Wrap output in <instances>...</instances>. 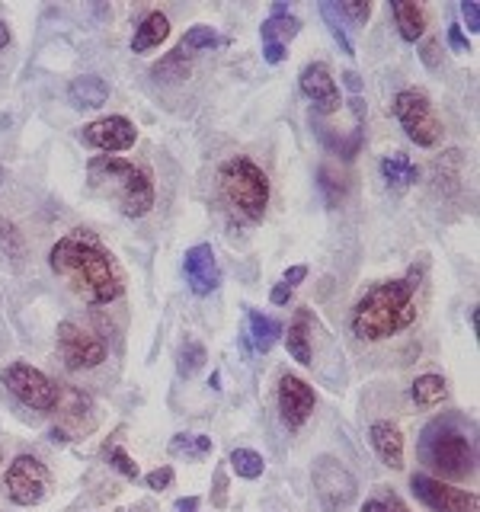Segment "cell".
<instances>
[{"instance_id":"6da1fadb","label":"cell","mask_w":480,"mask_h":512,"mask_svg":"<svg viewBox=\"0 0 480 512\" xmlns=\"http://www.w3.org/2000/svg\"><path fill=\"white\" fill-rule=\"evenodd\" d=\"M48 266L87 304H112L125 292V276L116 256L100 244V237L84 228L58 240L48 253Z\"/></svg>"},{"instance_id":"7a4b0ae2","label":"cell","mask_w":480,"mask_h":512,"mask_svg":"<svg viewBox=\"0 0 480 512\" xmlns=\"http://www.w3.org/2000/svg\"><path fill=\"white\" fill-rule=\"evenodd\" d=\"M416 288H420L416 269H410L404 279L372 285L352 308V333L365 343H378L407 330L416 320Z\"/></svg>"},{"instance_id":"3957f363","label":"cell","mask_w":480,"mask_h":512,"mask_svg":"<svg viewBox=\"0 0 480 512\" xmlns=\"http://www.w3.org/2000/svg\"><path fill=\"white\" fill-rule=\"evenodd\" d=\"M420 458L436 480H464L474 474V423L461 413H442L420 432Z\"/></svg>"},{"instance_id":"277c9868","label":"cell","mask_w":480,"mask_h":512,"mask_svg":"<svg viewBox=\"0 0 480 512\" xmlns=\"http://www.w3.org/2000/svg\"><path fill=\"white\" fill-rule=\"evenodd\" d=\"M87 186L96 199L116 205L125 218H144L154 208L151 173L132 160L100 154L87 164Z\"/></svg>"},{"instance_id":"5b68a950","label":"cell","mask_w":480,"mask_h":512,"mask_svg":"<svg viewBox=\"0 0 480 512\" xmlns=\"http://www.w3.org/2000/svg\"><path fill=\"white\" fill-rule=\"evenodd\" d=\"M218 192L221 202L228 205V212L244 221L256 224L263 221L266 205H269V176L263 167H256L250 157H228L218 167Z\"/></svg>"},{"instance_id":"8992f818","label":"cell","mask_w":480,"mask_h":512,"mask_svg":"<svg viewBox=\"0 0 480 512\" xmlns=\"http://www.w3.org/2000/svg\"><path fill=\"white\" fill-rule=\"evenodd\" d=\"M394 119L404 128V135L416 144V148H436L442 141V119L436 116V109H432V100L423 93V90H400L394 96Z\"/></svg>"},{"instance_id":"52a82bcc","label":"cell","mask_w":480,"mask_h":512,"mask_svg":"<svg viewBox=\"0 0 480 512\" xmlns=\"http://www.w3.org/2000/svg\"><path fill=\"white\" fill-rule=\"evenodd\" d=\"M4 384H7V391L29 410L52 413L55 404H58V384L48 375H42L39 368L26 365V362L7 365L4 368Z\"/></svg>"},{"instance_id":"ba28073f","label":"cell","mask_w":480,"mask_h":512,"mask_svg":"<svg viewBox=\"0 0 480 512\" xmlns=\"http://www.w3.org/2000/svg\"><path fill=\"white\" fill-rule=\"evenodd\" d=\"M58 352H61L68 372H90V368L103 365L109 356L103 336H96L93 330L74 324V320L58 324Z\"/></svg>"},{"instance_id":"9c48e42d","label":"cell","mask_w":480,"mask_h":512,"mask_svg":"<svg viewBox=\"0 0 480 512\" xmlns=\"http://www.w3.org/2000/svg\"><path fill=\"white\" fill-rule=\"evenodd\" d=\"M48 480L52 474L36 455H16L7 468V496L16 506H36L45 500Z\"/></svg>"},{"instance_id":"30bf717a","label":"cell","mask_w":480,"mask_h":512,"mask_svg":"<svg viewBox=\"0 0 480 512\" xmlns=\"http://www.w3.org/2000/svg\"><path fill=\"white\" fill-rule=\"evenodd\" d=\"M311 477H314L317 500L327 512H340L356 500V477H352L336 458H330V455L317 458Z\"/></svg>"},{"instance_id":"8fae6325","label":"cell","mask_w":480,"mask_h":512,"mask_svg":"<svg viewBox=\"0 0 480 512\" xmlns=\"http://www.w3.org/2000/svg\"><path fill=\"white\" fill-rule=\"evenodd\" d=\"M410 490L420 503H426L432 512H477V493L461 490L445 484V480H436L429 474H413L410 477Z\"/></svg>"},{"instance_id":"7c38bea8","label":"cell","mask_w":480,"mask_h":512,"mask_svg":"<svg viewBox=\"0 0 480 512\" xmlns=\"http://www.w3.org/2000/svg\"><path fill=\"white\" fill-rule=\"evenodd\" d=\"M298 84H301V93L314 103L317 116H333V112H340V106H343V100H340V84L333 80V74H330V68H327L324 61L304 64Z\"/></svg>"},{"instance_id":"4fadbf2b","label":"cell","mask_w":480,"mask_h":512,"mask_svg":"<svg viewBox=\"0 0 480 512\" xmlns=\"http://www.w3.org/2000/svg\"><path fill=\"white\" fill-rule=\"evenodd\" d=\"M317 404V394L308 381H301L298 375H282L279 378V416L288 429H301L311 420Z\"/></svg>"},{"instance_id":"5bb4252c","label":"cell","mask_w":480,"mask_h":512,"mask_svg":"<svg viewBox=\"0 0 480 512\" xmlns=\"http://www.w3.org/2000/svg\"><path fill=\"white\" fill-rule=\"evenodd\" d=\"M135 138H138V128L125 116H106L84 128V144H90L96 151H109V154L135 148Z\"/></svg>"},{"instance_id":"9a60e30c","label":"cell","mask_w":480,"mask_h":512,"mask_svg":"<svg viewBox=\"0 0 480 512\" xmlns=\"http://www.w3.org/2000/svg\"><path fill=\"white\" fill-rule=\"evenodd\" d=\"M183 272H186V282L192 288V295H199V298L212 295L215 288L221 285V269H218L212 244L189 247L186 256H183Z\"/></svg>"},{"instance_id":"2e32d148","label":"cell","mask_w":480,"mask_h":512,"mask_svg":"<svg viewBox=\"0 0 480 512\" xmlns=\"http://www.w3.org/2000/svg\"><path fill=\"white\" fill-rule=\"evenodd\" d=\"M368 439H372V448L388 468H394V471L404 468V436H400V429L394 423H388V420L372 423Z\"/></svg>"},{"instance_id":"e0dca14e","label":"cell","mask_w":480,"mask_h":512,"mask_svg":"<svg viewBox=\"0 0 480 512\" xmlns=\"http://www.w3.org/2000/svg\"><path fill=\"white\" fill-rule=\"evenodd\" d=\"M311 333H314V317L308 308H301L295 314V320L288 324V333H285V346H288V356H292L298 365H311L314 359V346H311Z\"/></svg>"},{"instance_id":"ac0fdd59","label":"cell","mask_w":480,"mask_h":512,"mask_svg":"<svg viewBox=\"0 0 480 512\" xmlns=\"http://www.w3.org/2000/svg\"><path fill=\"white\" fill-rule=\"evenodd\" d=\"M68 100L77 109H100L109 100V84L103 77H96V74L74 77L71 87H68Z\"/></svg>"},{"instance_id":"d6986e66","label":"cell","mask_w":480,"mask_h":512,"mask_svg":"<svg viewBox=\"0 0 480 512\" xmlns=\"http://www.w3.org/2000/svg\"><path fill=\"white\" fill-rule=\"evenodd\" d=\"M298 32H301L298 16L288 13L285 4H276V7H272V16L263 23L260 36H263V45H288L298 36Z\"/></svg>"},{"instance_id":"ffe728a7","label":"cell","mask_w":480,"mask_h":512,"mask_svg":"<svg viewBox=\"0 0 480 512\" xmlns=\"http://www.w3.org/2000/svg\"><path fill=\"white\" fill-rule=\"evenodd\" d=\"M170 36V20L160 10H151L144 20L135 26V36H132V52L135 55H144L151 52V48H157L160 42H164Z\"/></svg>"},{"instance_id":"44dd1931","label":"cell","mask_w":480,"mask_h":512,"mask_svg":"<svg viewBox=\"0 0 480 512\" xmlns=\"http://www.w3.org/2000/svg\"><path fill=\"white\" fill-rule=\"evenodd\" d=\"M381 176L394 192H404L407 186H413L416 180H420V167H416L407 154L394 151V154L381 157Z\"/></svg>"},{"instance_id":"7402d4cb","label":"cell","mask_w":480,"mask_h":512,"mask_svg":"<svg viewBox=\"0 0 480 512\" xmlns=\"http://www.w3.org/2000/svg\"><path fill=\"white\" fill-rule=\"evenodd\" d=\"M391 13H394V20H397L400 39H404V42L423 39V32H426V13H423L420 4H407V0H391Z\"/></svg>"},{"instance_id":"603a6c76","label":"cell","mask_w":480,"mask_h":512,"mask_svg":"<svg viewBox=\"0 0 480 512\" xmlns=\"http://www.w3.org/2000/svg\"><path fill=\"white\" fill-rule=\"evenodd\" d=\"M192 61H196V55H189L183 45H176L170 55H164L154 64L151 74H154L157 84H160V80H164V84H180V80L189 77V64Z\"/></svg>"},{"instance_id":"cb8c5ba5","label":"cell","mask_w":480,"mask_h":512,"mask_svg":"<svg viewBox=\"0 0 480 512\" xmlns=\"http://www.w3.org/2000/svg\"><path fill=\"white\" fill-rule=\"evenodd\" d=\"M247 324H250V343L256 352H269L279 343L282 336V324L272 317H263L260 311H247Z\"/></svg>"},{"instance_id":"d4e9b609","label":"cell","mask_w":480,"mask_h":512,"mask_svg":"<svg viewBox=\"0 0 480 512\" xmlns=\"http://www.w3.org/2000/svg\"><path fill=\"white\" fill-rule=\"evenodd\" d=\"M410 397H413V404H416V407L432 410V407H439L442 400L448 397V384H445L442 375H420V378L413 381Z\"/></svg>"},{"instance_id":"484cf974","label":"cell","mask_w":480,"mask_h":512,"mask_svg":"<svg viewBox=\"0 0 480 512\" xmlns=\"http://www.w3.org/2000/svg\"><path fill=\"white\" fill-rule=\"evenodd\" d=\"M170 455H183L186 461H202L205 455H212V439L202 432H180L170 442Z\"/></svg>"},{"instance_id":"4316f807","label":"cell","mask_w":480,"mask_h":512,"mask_svg":"<svg viewBox=\"0 0 480 512\" xmlns=\"http://www.w3.org/2000/svg\"><path fill=\"white\" fill-rule=\"evenodd\" d=\"M228 461H231L234 474L244 477V480H256V477H263V471H266L263 455L253 452V448H234Z\"/></svg>"},{"instance_id":"83f0119b","label":"cell","mask_w":480,"mask_h":512,"mask_svg":"<svg viewBox=\"0 0 480 512\" xmlns=\"http://www.w3.org/2000/svg\"><path fill=\"white\" fill-rule=\"evenodd\" d=\"M320 192H324V199L330 202V205H340L343 199H346V176L340 173V170H333L330 164H324L320 167Z\"/></svg>"},{"instance_id":"f1b7e54d","label":"cell","mask_w":480,"mask_h":512,"mask_svg":"<svg viewBox=\"0 0 480 512\" xmlns=\"http://www.w3.org/2000/svg\"><path fill=\"white\" fill-rule=\"evenodd\" d=\"M221 39H218V32L212 29V26H192L186 36L180 39V45L186 48L189 55H202V52H208V48H215Z\"/></svg>"},{"instance_id":"f546056e","label":"cell","mask_w":480,"mask_h":512,"mask_svg":"<svg viewBox=\"0 0 480 512\" xmlns=\"http://www.w3.org/2000/svg\"><path fill=\"white\" fill-rule=\"evenodd\" d=\"M205 365V346L199 340H186L180 349V375L192 378Z\"/></svg>"},{"instance_id":"4dcf8cb0","label":"cell","mask_w":480,"mask_h":512,"mask_svg":"<svg viewBox=\"0 0 480 512\" xmlns=\"http://www.w3.org/2000/svg\"><path fill=\"white\" fill-rule=\"evenodd\" d=\"M0 253L13 256V260H23V253H26V240H23V234L16 231V224H10V221H4V218H0Z\"/></svg>"},{"instance_id":"1f68e13d","label":"cell","mask_w":480,"mask_h":512,"mask_svg":"<svg viewBox=\"0 0 480 512\" xmlns=\"http://www.w3.org/2000/svg\"><path fill=\"white\" fill-rule=\"evenodd\" d=\"M320 13H324V20H327V29H330V36L336 39V45H340V52L343 55H356V48H352L349 36H346V29H343V20L336 16V7L333 4H320Z\"/></svg>"},{"instance_id":"d6a6232c","label":"cell","mask_w":480,"mask_h":512,"mask_svg":"<svg viewBox=\"0 0 480 512\" xmlns=\"http://www.w3.org/2000/svg\"><path fill=\"white\" fill-rule=\"evenodd\" d=\"M362 512H410L404 503H400V496L397 493H388V490H381L378 496H372V500H365Z\"/></svg>"},{"instance_id":"836d02e7","label":"cell","mask_w":480,"mask_h":512,"mask_svg":"<svg viewBox=\"0 0 480 512\" xmlns=\"http://www.w3.org/2000/svg\"><path fill=\"white\" fill-rule=\"evenodd\" d=\"M333 7H336V16H346V20H352L356 26H365L368 16H372V4H368V0H359V4L343 0V4H333Z\"/></svg>"},{"instance_id":"e575fe53","label":"cell","mask_w":480,"mask_h":512,"mask_svg":"<svg viewBox=\"0 0 480 512\" xmlns=\"http://www.w3.org/2000/svg\"><path fill=\"white\" fill-rule=\"evenodd\" d=\"M109 464L116 468L119 474H125L128 480H138V461H132V455L125 452V448H109Z\"/></svg>"},{"instance_id":"d590c367","label":"cell","mask_w":480,"mask_h":512,"mask_svg":"<svg viewBox=\"0 0 480 512\" xmlns=\"http://www.w3.org/2000/svg\"><path fill=\"white\" fill-rule=\"evenodd\" d=\"M144 484H148L151 490H167L173 484V468H170V464H164V468H154L148 477H144Z\"/></svg>"},{"instance_id":"8d00e7d4","label":"cell","mask_w":480,"mask_h":512,"mask_svg":"<svg viewBox=\"0 0 480 512\" xmlns=\"http://www.w3.org/2000/svg\"><path fill=\"white\" fill-rule=\"evenodd\" d=\"M304 279H308V266H288V269H285V276H282V285H288V288L295 292V288H298Z\"/></svg>"},{"instance_id":"74e56055","label":"cell","mask_w":480,"mask_h":512,"mask_svg":"<svg viewBox=\"0 0 480 512\" xmlns=\"http://www.w3.org/2000/svg\"><path fill=\"white\" fill-rule=\"evenodd\" d=\"M461 16H464V23H468L471 32L480 29V7L474 4V0H464V4H461Z\"/></svg>"},{"instance_id":"f35d334b","label":"cell","mask_w":480,"mask_h":512,"mask_svg":"<svg viewBox=\"0 0 480 512\" xmlns=\"http://www.w3.org/2000/svg\"><path fill=\"white\" fill-rule=\"evenodd\" d=\"M448 45H452L455 52H471V42L464 39V32H461V26H458V23L448 26Z\"/></svg>"},{"instance_id":"ab89813d","label":"cell","mask_w":480,"mask_h":512,"mask_svg":"<svg viewBox=\"0 0 480 512\" xmlns=\"http://www.w3.org/2000/svg\"><path fill=\"white\" fill-rule=\"evenodd\" d=\"M423 61H426V68H439V42L436 39H429L426 45H423Z\"/></svg>"},{"instance_id":"60d3db41","label":"cell","mask_w":480,"mask_h":512,"mask_svg":"<svg viewBox=\"0 0 480 512\" xmlns=\"http://www.w3.org/2000/svg\"><path fill=\"white\" fill-rule=\"evenodd\" d=\"M228 503V480H224V471L215 474V506Z\"/></svg>"},{"instance_id":"b9f144b4","label":"cell","mask_w":480,"mask_h":512,"mask_svg":"<svg viewBox=\"0 0 480 512\" xmlns=\"http://www.w3.org/2000/svg\"><path fill=\"white\" fill-rule=\"evenodd\" d=\"M269 301L272 304H279V308H282V304H288V301H292V288H288V285H276V288H272V292H269Z\"/></svg>"},{"instance_id":"7bdbcfd3","label":"cell","mask_w":480,"mask_h":512,"mask_svg":"<svg viewBox=\"0 0 480 512\" xmlns=\"http://www.w3.org/2000/svg\"><path fill=\"white\" fill-rule=\"evenodd\" d=\"M176 509H180V512H196L199 509V496H186V500L176 503Z\"/></svg>"},{"instance_id":"ee69618b","label":"cell","mask_w":480,"mask_h":512,"mask_svg":"<svg viewBox=\"0 0 480 512\" xmlns=\"http://www.w3.org/2000/svg\"><path fill=\"white\" fill-rule=\"evenodd\" d=\"M10 39H13V36H10L7 23H0V48H7V45H10Z\"/></svg>"},{"instance_id":"f6af8a7d","label":"cell","mask_w":480,"mask_h":512,"mask_svg":"<svg viewBox=\"0 0 480 512\" xmlns=\"http://www.w3.org/2000/svg\"><path fill=\"white\" fill-rule=\"evenodd\" d=\"M343 77H346V84H349V90H359V87H362V80H359V74H352V71H349V74H343Z\"/></svg>"},{"instance_id":"bcb514c9","label":"cell","mask_w":480,"mask_h":512,"mask_svg":"<svg viewBox=\"0 0 480 512\" xmlns=\"http://www.w3.org/2000/svg\"><path fill=\"white\" fill-rule=\"evenodd\" d=\"M0 183H4V170H0Z\"/></svg>"},{"instance_id":"7dc6e473","label":"cell","mask_w":480,"mask_h":512,"mask_svg":"<svg viewBox=\"0 0 480 512\" xmlns=\"http://www.w3.org/2000/svg\"><path fill=\"white\" fill-rule=\"evenodd\" d=\"M0 468H4V455H0Z\"/></svg>"}]
</instances>
